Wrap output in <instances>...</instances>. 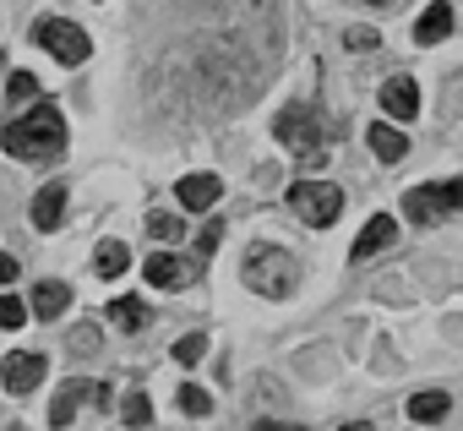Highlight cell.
I'll list each match as a JSON object with an SVG mask.
<instances>
[{
    "label": "cell",
    "instance_id": "obj_18",
    "mask_svg": "<svg viewBox=\"0 0 463 431\" xmlns=\"http://www.w3.org/2000/svg\"><path fill=\"white\" fill-rule=\"evenodd\" d=\"M109 322L126 328V333H142V328H147V306L131 301V295H126V301H109Z\"/></svg>",
    "mask_w": 463,
    "mask_h": 431
},
{
    "label": "cell",
    "instance_id": "obj_16",
    "mask_svg": "<svg viewBox=\"0 0 463 431\" xmlns=\"http://www.w3.org/2000/svg\"><path fill=\"white\" fill-rule=\"evenodd\" d=\"M142 273H147V284L175 290V284L185 279V257H147V263H142Z\"/></svg>",
    "mask_w": 463,
    "mask_h": 431
},
{
    "label": "cell",
    "instance_id": "obj_30",
    "mask_svg": "<svg viewBox=\"0 0 463 431\" xmlns=\"http://www.w3.org/2000/svg\"><path fill=\"white\" fill-rule=\"evenodd\" d=\"M251 431H306V426H295V420H257Z\"/></svg>",
    "mask_w": 463,
    "mask_h": 431
},
{
    "label": "cell",
    "instance_id": "obj_15",
    "mask_svg": "<svg viewBox=\"0 0 463 431\" xmlns=\"http://www.w3.org/2000/svg\"><path fill=\"white\" fill-rule=\"evenodd\" d=\"M365 137H371V153H376L382 164H398V158L409 153V137H403L398 126H371Z\"/></svg>",
    "mask_w": 463,
    "mask_h": 431
},
{
    "label": "cell",
    "instance_id": "obj_27",
    "mask_svg": "<svg viewBox=\"0 0 463 431\" xmlns=\"http://www.w3.org/2000/svg\"><path fill=\"white\" fill-rule=\"evenodd\" d=\"M147 230H153V235H158V241H175V235H180V230H185V225H180V219H175V213H153V219H147Z\"/></svg>",
    "mask_w": 463,
    "mask_h": 431
},
{
    "label": "cell",
    "instance_id": "obj_34",
    "mask_svg": "<svg viewBox=\"0 0 463 431\" xmlns=\"http://www.w3.org/2000/svg\"><path fill=\"white\" fill-rule=\"evenodd\" d=\"M6 431H23V426H6Z\"/></svg>",
    "mask_w": 463,
    "mask_h": 431
},
{
    "label": "cell",
    "instance_id": "obj_6",
    "mask_svg": "<svg viewBox=\"0 0 463 431\" xmlns=\"http://www.w3.org/2000/svg\"><path fill=\"white\" fill-rule=\"evenodd\" d=\"M0 377H6V388H12V393H33V388L44 382V355H33V350H17V355H6Z\"/></svg>",
    "mask_w": 463,
    "mask_h": 431
},
{
    "label": "cell",
    "instance_id": "obj_29",
    "mask_svg": "<svg viewBox=\"0 0 463 431\" xmlns=\"http://www.w3.org/2000/svg\"><path fill=\"white\" fill-rule=\"evenodd\" d=\"M436 191H441L447 207H463V180H447V186H436Z\"/></svg>",
    "mask_w": 463,
    "mask_h": 431
},
{
    "label": "cell",
    "instance_id": "obj_13",
    "mask_svg": "<svg viewBox=\"0 0 463 431\" xmlns=\"http://www.w3.org/2000/svg\"><path fill=\"white\" fill-rule=\"evenodd\" d=\"M447 34H452V6H447V0H436V6L414 23V39H420V44H441Z\"/></svg>",
    "mask_w": 463,
    "mask_h": 431
},
{
    "label": "cell",
    "instance_id": "obj_20",
    "mask_svg": "<svg viewBox=\"0 0 463 431\" xmlns=\"http://www.w3.org/2000/svg\"><path fill=\"white\" fill-rule=\"evenodd\" d=\"M120 420H126L131 431H142V426L153 420V404H147V393H126V404H120Z\"/></svg>",
    "mask_w": 463,
    "mask_h": 431
},
{
    "label": "cell",
    "instance_id": "obj_7",
    "mask_svg": "<svg viewBox=\"0 0 463 431\" xmlns=\"http://www.w3.org/2000/svg\"><path fill=\"white\" fill-rule=\"evenodd\" d=\"M382 110L392 120H414L420 115V82L414 77H387L382 82Z\"/></svg>",
    "mask_w": 463,
    "mask_h": 431
},
{
    "label": "cell",
    "instance_id": "obj_2",
    "mask_svg": "<svg viewBox=\"0 0 463 431\" xmlns=\"http://www.w3.org/2000/svg\"><path fill=\"white\" fill-rule=\"evenodd\" d=\"M246 284L268 301H289L295 284H300V263L284 252V246H251L246 257Z\"/></svg>",
    "mask_w": 463,
    "mask_h": 431
},
{
    "label": "cell",
    "instance_id": "obj_1",
    "mask_svg": "<svg viewBox=\"0 0 463 431\" xmlns=\"http://www.w3.org/2000/svg\"><path fill=\"white\" fill-rule=\"evenodd\" d=\"M66 148V115L44 99V104H33L23 120H12L6 126V153L12 158H28V164H44V158H55Z\"/></svg>",
    "mask_w": 463,
    "mask_h": 431
},
{
    "label": "cell",
    "instance_id": "obj_12",
    "mask_svg": "<svg viewBox=\"0 0 463 431\" xmlns=\"http://www.w3.org/2000/svg\"><path fill=\"white\" fill-rule=\"evenodd\" d=\"M61 219H66V186L55 180V186H44V191L33 196V225H39V230H55Z\"/></svg>",
    "mask_w": 463,
    "mask_h": 431
},
{
    "label": "cell",
    "instance_id": "obj_8",
    "mask_svg": "<svg viewBox=\"0 0 463 431\" xmlns=\"http://www.w3.org/2000/svg\"><path fill=\"white\" fill-rule=\"evenodd\" d=\"M441 213H447V202H441V191H436V186H414V191L403 196V219H409V225H420V230L441 225Z\"/></svg>",
    "mask_w": 463,
    "mask_h": 431
},
{
    "label": "cell",
    "instance_id": "obj_19",
    "mask_svg": "<svg viewBox=\"0 0 463 431\" xmlns=\"http://www.w3.org/2000/svg\"><path fill=\"white\" fill-rule=\"evenodd\" d=\"M409 415H414L420 426H425V420H441V415H447V393H414V398H409Z\"/></svg>",
    "mask_w": 463,
    "mask_h": 431
},
{
    "label": "cell",
    "instance_id": "obj_17",
    "mask_svg": "<svg viewBox=\"0 0 463 431\" xmlns=\"http://www.w3.org/2000/svg\"><path fill=\"white\" fill-rule=\"evenodd\" d=\"M93 268H99V279H120V273L131 268V252H126L120 241H104V246L93 252Z\"/></svg>",
    "mask_w": 463,
    "mask_h": 431
},
{
    "label": "cell",
    "instance_id": "obj_5",
    "mask_svg": "<svg viewBox=\"0 0 463 431\" xmlns=\"http://www.w3.org/2000/svg\"><path fill=\"white\" fill-rule=\"evenodd\" d=\"M317 126H322V120H317L306 104H289V110H279V126H273V131H279L284 148H295V153L306 158V153H322V148H317V137H322Z\"/></svg>",
    "mask_w": 463,
    "mask_h": 431
},
{
    "label": "cell",
    "instance_id": "obj_23",
    "mask_svg": "<svg viewBox=\"0 0 463 431\" xmlns=\"http://www.w3.org/2000/svg\"><path fill=\"white\" fill-rule=\"evenodd\" d=\"M23 322H28V306L12 290H0V328H23Z\"/></svg>",
    "mask_w": 463,
    "mask_h": 431
},
{
    "label": "cell",
    "instance_id": "obj_14",
    "mask_svg": "<svg viewBox=\"0 0 463 431\" xmlns=\"http://www.w3.org/2000/svg\"><path fill=\"white\" fill-rule=\"evenodd\" d=\"M392 235H398V225L387 219V213H376V219L360 230V241H354V257H376L382 246H392Z\"/></svg>",
    "mask_w": 463,
    "mask_h": 431
},
{
    "label": "cell",
    "instance_id": "obj_33",
    "mask_svg": "<svg viewBox=\"0 0 463 431\" xmlns=\"http://www.w3.org/2000/svg\"><path fill=\"white\" fill-rule=\"evenodd\" d=\"M371 6H398V0H371Z\"/></svg>",
    "mask_w": 463,
    "mask_h": 431
},
{
    "label": "cell",
    "instance_id": "obj_10",
    "mask_svg": "<svg viewBox=\"0 0 463 431\" xmlns=\"http://www.w3.org/2000/svg\"><path fill=\"white\" fill-rule=\"evenodd\" d=\"M66 306H71V284H55V279H44V284L33 290V301H28V317H44V322H55Z\"/></svg>",
    "mask_w": 463,
    "mask_h": 431
},
{
    "label": "cell",
    "instance_id": "obj_3",
    "mask_svg": "<svg viewBox=\"0 0 463 431\" xmlns=\"http://www.w3.org/2000/svg\"><path fill=\"white\" fill-rule=\"evenodd\" d=\"M289 207L300 213L311 230H327L338 213H344V191L327 186V180H300V186H289Z\"/></svg>",
    "mask_w": 463,
    "mask_h": 431
},
{
    "label": "cell",
    "instance_id": "obj_24",
    "mask_svg": "<svg viewBox=\"0 0 463 431\" xmlns=\"http://www.w3.org/2000/svg\"><path fill=\"white\" fill-rule=\"evenodd\" d=\"M202 355H207V339H202V333H185V339H175V360H180V366H196Z\"/></svg>",
    "mask_w": 463,
    "mask_h": 431
},
{
    "label": "cell",
    "instance_id": "obj_25",
    "mask_svg": "<svg viewBox=\"0 0 463 431\" xmlns=\"http://www.w3.org/2000/svg\"><path fill=\"white\" fill-rule=\"evenodd\" d=\"M6 93H12L17 104H28V99H39V77H33V72H12V82H6Z\"/></svg>",
    "mask_w": 463,
    "mask_h": 431
},
{
    "label": "cell",
    "instance_id": "obj_32",
    "mask_svg": "<svg viewBox=\"0 0 463 431\" xmlns=\"http://www.w3.org/2000/svg\"><path fill=\"white\" fill-rule=\"evenodd\" d=\"M344 431H371V426H365V420H354V426H344Z\"/></svg>",
    "mask_w": 463,
    "mask_h": 431
},
{
    "label": "cell",
    "instance_id": "obj_22",
    "mask_svg": "<svg viewBox=\"0 0 463 431\" xmlns=\"http://www.w3.org/2000/svg\"><path fill=\"white\" fill-rule=\"evenodd\" d=\"M66 350H71L77 360H88V355L99 350V328H93V322H82V328H71V339H66Z\"/></svg>",
    "mask_w": 463,
    "mask_h": 431
},
{
    "label": "cell",
    "instance_id": "obj_26",
    "mask_svg": "<svg viewBox=\"0 0 463 431\" xmlns=\"http://www.w3.org/2000/svg\"><path fill=\"white\" fill-rule=\"evenodd\" d=\"M180 415H207L213 409V398H207V388H180Z\"/></svg>",
    "mask_w": 463,
    "mask_h": 431
},
{
    "label": "cell",
    "instance_id": "obj_28",
    "mask_svg": "<svg viewBox=\"0 0 463 431\" xmlns=\"http://www.w3.org/2000/svg\"><path fill=\"white\" fill-rule=\"evenodd\" d=\"M344 44H349V50H376V44H382V34H376V28H349V34H344Z\"/></svg>",
    "mask_w": 463,
    "mask_h": 431
},
{
    "label": "cell",
    "instance_id": "obj_21",
    "mask_svg": "<svg viewBox=\"0 0 463 431\" xmlns=\"http://www.w3.org/2000/svg\"><path fill=\"white\" fill-rule=\"evenodd\" d=\"M218 241H223V219H213V225H207V230L196 235V246H191V257H196V268H202V263H207V257L218 252Z\"/></svg>",
    "mask_w": 463,
    "mask_h": 431
},
{
    "label": "cell",
    "instance_id": "obj_4",
    "mask_svg": "<svg viewBox=\"0 0 463 431\" xmlns=\"http://www.w3.org/2000/svg\"><path fill=\"white\" fill-rule=\"evenodd\" d=\"M33 39H39L61 66H82V61L93 55V39H88L77 23H66V17H44V23L33 28Z\"/></svg>",
    "mask_w": 463,
    "mask_h": 431
},
{
    "label": "cell",
    "instance_id": "obj_11",
    "mask_svg": "<svg viewBox=\"0 0 463 431\" xmlns=\"http://www.w3.org/2000/svg\"><path fill=\"white\" fill-rule=\"evenodd\" d=\"M77 404H93V382H66L61 393H55V404H50V426H71V415H77Z\"/></svg>",
    "mask_w": 463,
    "mask_h": 431
},
{
    "label": "cell",
    "instance_id": "obj_9",
    "mask_svg": "<svg viewBox=\"0 0 463 431\" xmlns=\"http://www.w3.org/2000/svg\"><path fill=\"white\" fill-rule=\"evenodd\" d=\"M218 196H223V180H218V175H185V180H180L185 213H202V207H213Z\"/></svg>",
    "mask_w": 463,
    "mask_h": 431
},
{
    "label": "cell",
    "instance_id": "obj_31",
    "mask_svg": "<svg viewBox=\"0 0 463 431\" xmlns=\"http://www.w3.org/2000/svg\"><path fill=\"white\" fill-rule=\"evenodd\" d=\"M17 279V257H0V290H6Z\"/></svg>",
    "mask_w": 463,
    "mask_h": 431
}]
</instances>
